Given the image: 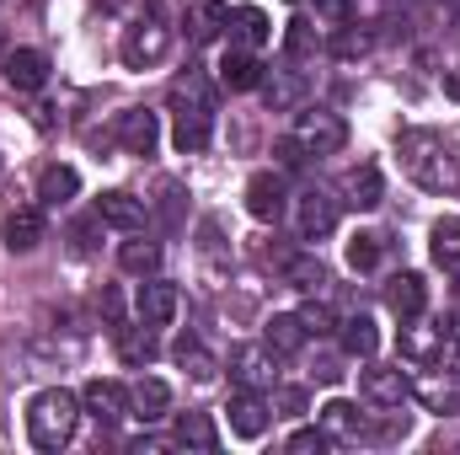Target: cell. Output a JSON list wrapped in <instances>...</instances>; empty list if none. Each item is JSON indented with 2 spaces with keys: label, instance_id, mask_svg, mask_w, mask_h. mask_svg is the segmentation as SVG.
<instances>
[{
  "label": "cell",
  "instance_id": "43",
  "mask_svg": "<svg viewBox=\"0 0 460 455\" xmlns=\"http://www.w3.org/2000/svg\"><path fill=\"white\" fill-rule=\"evenodd\" d=\"M445 97H456V103H460V70H450V76H445Z\"/></svg>",
  "mask_w": 460,
  "mask_h": 455
},
{
  "label": "cell",
  "instance_id": "42",
  "mask_svg": "<svg viewBox=\"0 0 460 455\" xmlns=\"http://www.w3.org/2000/svg\"><path fill=\"white\" fill-rule=\"evenodd\" d=\"M316 11H322L327 22H343L348 11H353V0H316Z\"/></svg>",
  "mask_w": 460,
  "mask_h": 455
},
{
  "label": "cell",
  "instance_id": "15",
  "mask_svg": "<svg viewBox=\"0 0 460 455\" xmlns=\"http://www.w3.org/2000/svg\"><path fill=\"white\" fill-rule=\"evenodd\" d=\"M385 306H391L402 322H407V317H423V311H429V279L412 273V268L391 273V279H385Z\"/></svg>",
  "mask_w": 460,
  "mask_h": 455
},
{
  "label": "cell",
  "instance_id": "17",
  "mask_svg": "<svg viewBox=\"0 0 460 455\" xmlns=\"http://www.w3.org/2000/svg\"><path fill=\"white\" fill-rule=\"evenodd\" d=\"M226 418H230V434L235 440H262V429H268V402H262V391H235L230 397V407H226Z\"/></svg>",
  "mask_w": 460,
  "mask_h": 455
},
{
  "label": "cell",
  "instance_id": "36",
  "mask_svg": "<svg viewBox=\"0 0 460 455\" xmlns=\"http://www.w3.org/2000/svg\"><path fill=\"white\" fill-rule=\"evenodd\" d=\"M118 263H123V273L150 279V273L161 268V246H155V241H123V246H118Z\"/></svg>",
  "mask_w": 460,
  "mask_h": 455
},
{
  "label": "cell",
  "instance_id": "6",
  "mask_svg": "<svg viewBox=\"0 0 460 455\" xmlns=\"http://www.w3.org/2000/svg\"><path fill=\"white\" fill-rule=\"evenodd\" d=\"M113 139L123 156H155V145H161V113H150V108H128V113H118L113 123Z\"/></svg>",
  "mask_w": 460,
  "mask_h": 455
},
{
  "label": "cell",
  "instance_id": "2",
  "mask_svg": "<svg viewBox=\"0 0 460 455\" xmlns=\"http://www.w3.org/2000/svg\"><path fill=\"white\" fill-rule=\"evenodd\" d=\"M75 424H81V397L65 386H49L27 402V440L38 451H65L75 440Z\"/></svg>",
  "mask_w": 460,
  "mask_h": 455
},
{
  "label": "cell",
  "instance_id": "4",
  "mask_svg": "<svg viewBox=\"0 0 460 455\" xmlns=\"http://www.w3.org/2000/svg\"><path fill=\"white\" fill-rule=\"evenodd\" d=\"M289 139H295L305 156H332V150H343L348 145V123L338 113H327V108H300V113H295V129H289Z\"/></svg>",
  "mask_w": 460,
  "mask_h": 455
},
{
  "label": "cell",
  "instance_id": "11",
  "mask_svg": "<svg viewBox=\"0 0 460 455\" xmlns=\"http://www.w3.org/2000/svg\"><path fill=\"white\" fill-rule=\"evenodd\" d=\"M284 204H289L284 172H252V183H246V215L262 220V226H273L284 215Z\"/></svg>",
  "mask_w": 460,
  "mask_h": 455
},
{
  "label": "cell",
  "instance_id": "27",
  "mask_svg": "<svg viewBox=\"0 0 460 455\" xmlns=\"http://www.w3.org/2000/svg\"><path fill=\"white\" fill-rule=\"evenodd\" d=\"M226 27H230V5H220V0H188V32H193V43H215Z\"/></svg>",
  "mask_w": 460,
  "mask_h": 455
},
{
  "label": "cell",
  "instance_id": "32",
  "mask_svg": "<svg viewBox=\"0 0 460 455\" xmlns=\"http://www.w3.org/2000/svg\"><path fill=\"white\" fill-rule=\"evenodd\" d=\"M166 407H172V386L155 380V375H139V380H134V418L150 424V418H161Z\"/></svg>",
  "mask_w": 460,
  "mask_h": 455
},
{
  "label": "cell",
  "instance_id": "41",
  "mask_svg": "<svg viewBox=\"0 0 460 455\" xmlns=\"http://www.w3.org/2000/svg\"><path fill=\"white\" fill-rule=\"evenodd\" d=\"M97 226H102V215H97V220H81V226L70 230V236H75V246H81V252H92V246H97V241H92V236H97Z\"/></svg>",
  "mask_w": 460,
  "mask_h": 455
},
{
  "label": "cell",
  "instance_id": "1",
  "mask_svg": "<svg viewBox=\"0 0 460 455\" xmlns=\"http://www.w3.org/2000/svg\"><path fill=\"white\" fill-rule=\"evenodd\" d=\"M402 166H407V177H412L418 188H429V193H456L460 188L456 145H450L445 134H434V129L402 134Z\"/></svg>",
  "mask_w": 460,
  "mask_h": 455
},
{
  "label": "cell",
  "instance_id": "5",
  "mask_svg": "<svg viewBox=\"0 0 460 455\" xmlns=\"http://www.w3.org/2000/svg\"><path fill=\"white\" fill-rule=\"evenodd\" d=\"M445 353H450L445 322H423V317H407V322H402V359H407V364L429 370V364H445Z\"/></svg>",
  "mask_w": 460,
  "mask_h": 455
},
{
  "label": "cell",
  "instance_id": "26",
  "mask_svg": "<svg viewBox=\"0 0 460 455\" xmlns=\"http://www.w3.org/2000/svg\"><path fill=\"white\" fill-rule=\"evenodd\" d=\"M172 440H177L182 451H204V455L220 451V429H215V418H209V413H182V418H177V429H172Z\"/></svg>",
  "mask_w": 460,
  "mask_h": 455
},
{
  "label": "cell",
  "instance_id": "12",
  "mask_svg": "<svg viewBox=\"0 0 460 455\" xmlns=\"http://www.w3.org/2000/svg\"><path fill=\"white\" fill-rule=\"evenodd\" d=\"M81 407H86L97 424H118V418H128V413H134V391H128V386H118V380H86Z\"/></svg>",
  "mask_w": 460,
  "mask_h": 455
},
{
  "label": "cell",
  "instance_id": "34",
  "mask_svg": "<svg viewBox=\"0 0 460 455\" xmlns=\"http://www.w3.org/2000/svg\"><path fill=\"white\" fill-rule=\"evenodd\" d=\"M177 364H182L199 386H209V380H215V370H220V364L209 359V348H204L199 338H177Z\"/></svg>",
  "mask_w": 460,
  "mask_h": 455
},
{
  "label": "cell",
  "instance_id": "10",
  "mask_svg": "<svg viewBox=\"0 0 460 455\" xmlns=\"http://www.w3.org/2000/svg\"><path fill=\"white\" fill-rule=\"evenodd\" d=\"M295 226H300V241H322L338 230V199L327 188H305L295 199Z\"/></svg>",
  "mask_w": 460,
  "mask_h": 455
},
{
  "label": "cell",
  "instance_id": "16",
  "mask_svg": "<svg viewBox=\"0 0 460 455\" xmlns=\"http://www.w3.org/2000/svg\"><path fill=\"white\" fill-rule=\"evenodd\" d=\"M316 418H322V429H327L338 445H358V440L369 434V418H364L358 402H348V397H332L327 407H316Z\"/></svg>",
  "mask_w": 460,
  "mask_h": 455
},
{
  "label": "cell",
  "instance_id": "22",
  "mask_svg": "<svg viewBox=\"0 0 460 455\" xmlns=\"http://www.w3.org/2000/svg\"><path fill=\"white\" fill-rule=\"evenodd\" d=\"M305 322H300V311H273L268 322H262V343L279 353V359H289V353H300L305 348Z\"/></svg>",
  "mask_w": 460,
  "mask_h": 455
},
{
  "label": "cell",
  "instance_id": "44",
  "mask_svg": "<svg viewBox=\"0 0 460 455\" xmlns=\"http://www.w3.org/2000/svg\"><path fill=\"white\" fill-rule=\"evenodd\" d=\"M0 172H5V156H0Z\"/></svg>",
  "mask_w": 460,
  "mask_h": 455
},
{
  "label": "cell",
  "instance_id": "31",
  "mask_svg": "<svg viewBox=\"0 0 460 455\" xmlns=\"http://www.w3.org/2000/svg\"><path fill=\"white\" fill-rule=\"evenodd\" d=\"M268 38H273V27H268V16H262L257 5L230 11V43H241V49H262Z\"/></svg>",
  "mask_w": 460,
  "mask_h": 455
},
{
  "label": "cell",
  "instance_id": "39",
  "mask_svg": "<svg viewBox=\"0 0 460 455\" xmlns=\"http://www.w3.org/2000/svg\"><path fill=\"white\" fill-rule=\"evenodd\" d=\"M273 407H279L284 418H300V413H305V391H300V386H279V391H273Z\"/></svg>",
  "mask_w": 460,
  "mask_h": 455
},
{
  "label": "cell",
  "instance_id": "38",
  "mask_svg": "<svg viewBox=\"0 0 460 455\" xmlns=\"http://www.w3.org/2000/svg\"><path fill=\"white\" fill-rule=\"evenodd\" d=\"M327 445H332L327 429H300V434H289V451L295 455H327Z\"/></svg>",
  "mask_w": 460,
  "mask_h": 455
},
{
  "label": "cell",
  "instance_id": "13",
  "mask_svg": "<svg viewBox=\"0 0 460 455\" xmlns=\"http://www.w3.org/2000/svg\"><path fill=\"white\" fill-rule=\"evenodd\" d=\"M134 317L145 322V327H172V317H177V284H166V279H145L139 284V300H134Z\"/></svg>",
  "mask_w": 460,
  "mask_h": 455
},
{
  "label": "cell",
  "instance_id": "40",
  "mask_svg": "<svg viewBox=\"0 0 460 455\" xmlns=\"http://www.w3.org/2000/svg\"><path fill=\"white\" fill-rule=\"evenodd\" d=\"M97 311H102V322H108V327H118V322H123V295H118V284H102Z\"/></svg>",
  "mask_w": 460,
  "mask_h": 455
},
{
  "label": "cell",
  "instance_id": "23",
  "mask_svg": "<svg viewBox=\"0 0 460 455\" xmlns=\"http://www.w3.org/2000/svg\"><path fill=\"white\" fill-rule=\"evenodd\" d=\"M279 273L289 279V290H305V295H322V290L332 284V273H327V263H322L316 252H295V257H284Z\"/></svg>",
  "mask_w": 460,
  "mask_h": 455
},
{
  "label": "cell",
  "instance_id": "25",
  "mask_svg": "<svg viewBox=\"0 0 460 455\" xmlns=\"http://www.w3.org/2000/svg\"><path fill=\"white\" fill-rule=\"evenodd\" d=\"M97 215H102V226L128 230V236L145 226V204H139L134 193H123V188H113V193H102V199H97Z\"/></svg>",
  "mask_w": 460,
  "mask_h": 455
},
{
  "label": "cell",
  "instance_id": "18",
  "mask_svg": "<svg viewBox=\"0 0 460 455\" xmlns=\"http://www.w3.org/2000/svg\"><path fill=\"white\" fill-rule=\"evenodd\" d=\"M209 139H215V108H177L172 145H177L182 156H199V150H209Z\"/></svg>",
  "mask_w": 460,
  "mask_h": 455
},
{
  "label": "cell",
  "instance_id": "35",
  "mask_svg": "<svg viewBox=\"0 0 460 455\" xmlns=\"http://www.w3.org/2000/svg\"><path fill=\"white\" fill-rule=\"evenodd\" d=\"M322 49V32H316V22L311 16H295L289 27H284V54L289 59H311Z\"/></svg>",
  "mask_w": 460,
  "mask_h": 455
},
{
  "label": "cell",
  "instance_id": "9",
  "mask_svg": "<svg viewBox=\"0 0 460 455\" xmlns=\"http://www.w3.org/2000/svg\"><path fill=\"white\" fill-rule=\"evenodd\" d=\"M358 397L369 402V407H402L407 397H412V380H407V370L396 364V370H385V364H369L364 375H358Z\"/></svg>",
  "mask_w": 460,
  "mask_h": 455
},
{
  "label": "cell",
  "instance_id": "14",
  "mask_svg": "<svg viewBox=\"0 0 460 455\" xmlns=\"http://www.w3.org/2000/svg\"><path fill=\"white\" fill-rule=\"evenodd\" d=\"M0 76H5L11 92H43V81H49V54H38V49H11V54L0 59Z\"/></svg>",
  "mask_w": 460,
  "mask_h": 455
},
{
  "label": "cell",
  "instance_id": "3",
  "mask_svg": "<svg viewBox=\"0 0 460 455\" xmlns=\"http://www.w3.org/2000/svg\"><path fill=\"white\" fill-rule=\"evenodd\" d=\"M166 54H172V27H166L161 16L128 22V32H123V65H128V70H155Z\"/></svg>",
  "mask_w": 460,
  "mask_h": 455
},
{
  "label": "cell",
  "instance_id": "19",
  "mask_svg": "<svg viewBox=\"0 0 460 455\" xmlns=\"http://www.w3.org/2000/svg\"><path fill=\"white\" fill-rule=\"evenodd\" d=\"M75 193H81V172H75V166L49 161V166L38 172V204H43V210H59V204H70Z\"/></svg>",
  "mask_w": 460,
  "mask_h": 455
},
{
  "label": "cell",
  "instance_id": "24",
  "mask_svg": "<svg viewBox=\"0 0 460 455\" xmlns=\"http://www.w3.org/2000/svg\"><path fill=\"white\" fill-rule=\"evenodd\" d=\"M385 199V183H380V166H348L343 172V204L348 210H375Z\"/></svg>",
  "mask_w": 460,
  "mask_h": 455
},
{
  "label": "cell",
  "instance_id": "20",
  "mask_svg": "<svg viewBox=\"0 0 460 455\" xmlns=\"http://www.w3.org/2000/svg\"><path fill=\"white\" fill-rule=\"evenodd\" d=\"M220 86H226V92H252V86H262V65H257L252 49L230 43L226 54H220Z\"/></svg>",
  "mask_w": 460,
  "mask_h": 455
},
{
  "label": "cell",
  "instance_id": "29",
  "mask_svg": "<svg viewBox=\"0 0 460 455\" xmlns=\"http://www.w3.org/2000/svg\"><path fill=\"white\" fill-rule=\"evenodd\" d=\"M338 333H343V353L348 359H375V348H380V327H375V317H348L338 322Z\"/></svg>",
  "mask_w": 460,
  "mask_h": 455
},
{
  "label": "cell",
  "instance_id": "30",
  "mask_svg": "<svg viewBox=\"0 0 460 455\" xmlns=\"http://www.w3.org/2000/svg\"><path fill=\"white\" fill-rule=\"evenodd\" d=\"M429 252L445 273H460V215H445L439 226L429 230Z\"/></svg>",
  "mask_w": 460,
  "mask_h": 455
},
{
  "label": "cell",
  "instance_id": "28",
  "mask_svg": "<svg viewBox=\"0 0 460 455\" xmlns=\"http://www.w3.org/2000/svg\"><path fill=\"white\" fill-rule=\"evenodd\" d=\"M113 333H118V359H123L128 370H145V364L155 359V327H145V322H139V327H123V322H118Z\"/></svg>",
  "mask_w": 460,
  "mask_h": 455
},
{
  "label": "cell",
  "instance_id": "37",
  "mask_svg": "<svg viewBox=\"0 0 460 455\" xmlns=\"http://www.w3.org/2000/svg\"><path fill=\"white\" fill-rule=\"evenodd\" d=\"M300 322H305V333H311V338L338 327V317H332V306H327V300H305V306H300Z\"/></svg>",
  "mask_w": 460,
  "mask_h": 455
},
{
  "label": "cell",
  "instance_id": "8",
  "mask_svg": "<svg viewBox=\"0 0 460 455\" xmlns=\"http://www.w3.org/2000/svg\"><path fill=\"white\" fill-rule=\"evenodd\" d=\"M273 370H279V353H273L268 343H241V348H230V375H235V386L268 391V386H273Z\"/></svg>",
  "mask_w": 460,
  "mask_h": 455
},
{
  "label": "cell",
  "instance_id": "45",
  "mask_svg": "<svg viewBox=\"0 0 460 455\" xmlns=\"http://www.w3.org/2000/svg\"><path fill=\"white\" fill-rule=\"evenodd\" d=\"M289 5H300V0H289Z\"/></svg>",
  "mask_w": 460,
  "mask_h": 455
},
{
  "label": "cell",
  "instance_id": "33",
  "mask_svg": "<svg viewBox=\"0 0 460 455\" xmlns=\"http://www.w3.org/2000/svg\"><path fill=\"white\" fill-rule=\"evenodd\" d=\"M380 257H385V236H380V230H353V241H348V268H353V273H375Z\"/></svg>",
  "mask_w": 460,
  "mask_h": 455
},
{
  "label": "cell",
  "instance_id": "7",
  "mask_svg": "<svg viewBox=\"0 0 460 455\" xmlns=\"http://www.w3.org/2000/svg\"><path fill=\"white\" fill-rule=\"evenodd\" d=\"M412 397H418L429 413H439V418H445V413H460V370L456 364H450V370H445V364H429V370L412 380Z\"/></svg>",
  "mask_w": 460,
  "mask_h": 455
},
{
  "label": "cell",
  "instance_id": "21",
  "mask_svg": "<svg viewBox=\"0 0 460 455\" xmlns=\"http://www.w3.org/2000/svg\"><path fill=\"white\" fill-rule=\"evenodd\" d=\"M5 252H32L43 241V204H27V210H11L5 226H0Z\"/></svg>",
  "mask_w": 460,
  "mask_h": 455
}]
</instances>
